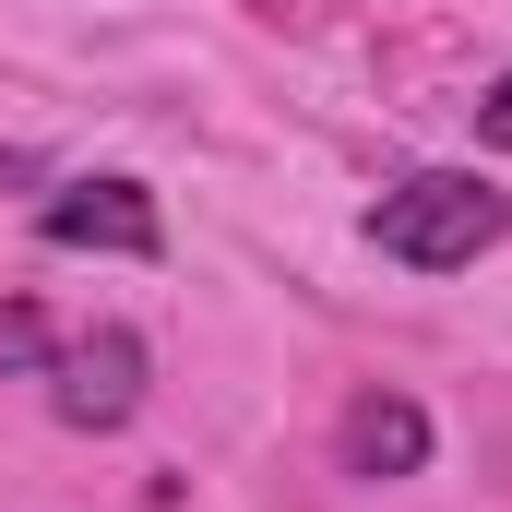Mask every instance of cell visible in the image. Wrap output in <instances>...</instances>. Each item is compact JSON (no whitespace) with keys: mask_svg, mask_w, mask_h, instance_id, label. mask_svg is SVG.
I'll list each match as a JSON object with an SVG mask.
<instances>
[{"mask_svg":"<svg viewBox=\"0 0 512 512\" xmlns=\"http://www.w3.org/2000/svg\"><path fill=\"white\" fill-rule=\"evenodd\" d=\"M501 239H512V191H489L477 167H417L370 203V251L405 262V274H465Z\"/></svg>","mask_w":512,"mask_h":512,"instance_id":"obj_1","label":"cell"},{"mask_svg":"<svg viewBox=\"0 0 512 512\" xmlns=\"http://www.w3.org/2000/svg\"><path fill=\"white\" fill-rule=\"evenodd\" d=\"M143 382H155V358H143L131 322H84V334H60V358H48L60 429H131V417H143Z\"/></svg>","mask_w":512,"mask_h":512,"instance_id":"obj_2","label":"cell"},{"mask_svg":"<svg viewBox=\"0 0 512 512\" xmlns=\"http://www.w3.org/2000/svg\"><path fill=\"white\" fill-rule=\"evenodd\" d=\"M36 227H48V251H131V262L167 251V215L143 179H72V191H48Z\"/></svg>","mask_w":512,"mask_h":512,"instance_id":"obj_3","label":"cell"},{"mask_svg":"<svg viewBox=\"0 0 512 512\" xmlns=\"http://www.w3.org/2000/svg\"><path fill=\"white\" fill-rule=\"evenodd\" d=\"M334 465L370 477V489L417 477V465H429V405H417V393H358V405L334 417Z\"/></svg>","mask_w":512,"mask_h":512,"instance_id":"obj_4","label":"cell"},{"mask_svg":"<svg viewBox=\"0 0 512 512\" xmlns=\"http://www.w3.org/2000/svg\"><path fill=\"white\" fill-rule=\"evenodd\" d=\"M48 358H60L48 310L36 298H0V382H48Z\"/></svg>","mask_w":512,"mask_h":512,"instance_id":"obj_5","label":"cell"},{"mask_svg":"<svg viewBox=\"0 0 512 512\" xmlns=\"http://www.w3.org/2000/svg\"><path fill=\"white\" fill-rule=\"evenodd\" d=\"M477 143H489V155H512V72L477 96Z\"/></svg>","mask_w":512,"mask_h":512,"instance_id":"obj_6","label":"cell"},{"mask_svg":"<svg viewBox=\"0 0 512 512\" xmlns=\"http://www.w3.org/2000/svg\"><path fill=\"white\" fill-rule=\"evenodd\" d=\"M12 179H36V155H0V191H12Z\"/></svg>","mask_w":512,"mask_h":512,"instance_id":"obj_7","label":"cell"}]
</instances>
